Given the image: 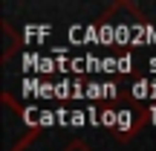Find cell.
<instances>
[{
	"mask_svg": "<svg viewBox=\"0 0 156 151\" xmlns=\"http://www.w3.org/2000/svg\"><path fill=\"white\" fill-rule=\"evenodd\" d=\"M73 151H84V148H73Z\"/></svg>",
	"mask_w": 156,
	"mask_h": 151,
	"instance_id": "1",
	"label": "cell"
}]
</instances>
